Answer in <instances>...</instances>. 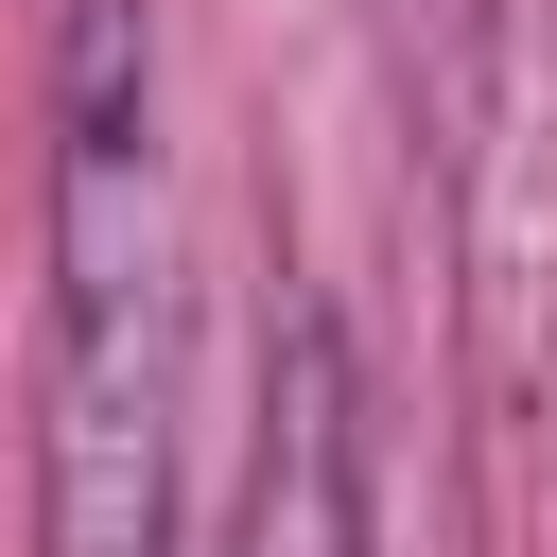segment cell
<instances>
[{
	"instance_id": "7a4b0ae2",
	"label": "cell",
	"mask_w": 557,
	"mask_h": 557,
	"mask_svg": "<svg viewBox=\"0 0 557 557\" xmlns=\"http://www.w3.org/2000/svg\"><path fill=\"white\" fill-rule=\"evenodd\" d=\"M226 557H383V505H366V366H348V331L313 296L261 348V435H244V487H226Z\"/></svg>"
},
{
	"instance_id": "6da1fadb",
	"label": "cell",
	"mask_w": 557,
	"mask_h": 557,
	"mask_svg": "<svg viewBox=\"0 0 557 557\" xmlns=\"http://www.w3.org/2000/svg\"><path fill=\"white\" fill-rule=\"evenodd\" d=\"M174 400H191V278H174L157 17L70 0V35H52V296H35V557H174Z\"/></svg>"
}]
</instances>
